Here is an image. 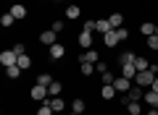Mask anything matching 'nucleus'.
<instances>
[{
  "instance_id": "obj_1",
  "label": "nucleus",
  "mask_w": 158,
  "mask_h": 115,
  "mask_svg": "<svg viewBox=\"0 0 158 115\" xmlns=\"http://www.w3.org/2000/svg\"><path fill=\"white\" fill-rule=\"evenodd\" d=\"M48 86H42V84H34L32 86V92H29V97L32 99H37V102H48Z\"/></svg>"
},
{
  "instance_id": "obj_2",
  "label": "nucleus",
  "mask_w": 158,
  "mask_h": 115,
  "mask_svg": "<svg viewBox=\"0 0 158 115\" xmlns=\"http://www.w3.org/2000/svg\"><path fill=\"white\" fill-rule=\"evenodd\" d=\"M135 81L140 84V86H153V81H156V73L150 71V68H148V71H140L135 76Z\"/></svg>"
},
{
  "instance_id": "obj_3",
  "label": "nucleus",
  "mask_w": 158,
  "mask_h": 115,
  "mask_svg": "<svg viewBox=\"0 0 158 115\" xmlns=\"http://www.w3.org/2000/svg\"><path fill=\"white\" fill-rule=\"evenodd\" d=\"M0 63H3L6 68H11V66L19 63V55L13 52V50H3V52H0Z\"/></svg>"
},
{
  "instance_id": "obj_4",
  "label": "nucleus",
  "mask_w": 158,
  "mask_h": 115,
  "mask_svg": "<svg viewBox=\"0 0 158 115\" xmlns=\"http://www.w3.org/2000/svg\"><path fill=\"white\" fill-rule=\"evenodd\" d=\"M48 52H50V60H61L63 55H66V44L56 42V44H53V47H48Z\"/></svg>"
},
{
  "instance_id": "obj_5",
  "label": "nucleus",
  "mask_w": 158,
  "mask_h": 115,
  "mask_svg": "<svg viewBox=\"0 0 158 115\" xmlns=\"http://www.w3.org/2000/svg\"><path fill=\"white\" fill-rule=\"evenodd\" d=\"M118 42H121V39H118V34H116V29H111V32H106V34H103V44H106L108 50H111V47H116Z\"/></svg>"
},
{
  "instance_id": "obj_6",
  "label": "nucleus",
  "mask_w": 158,
  "mask_h": 115,
  "mask_svg": "<svg viewBox=\"0 0 158 115\" xmlns=\"http://www.w3.org/2000/svg\"><path fill=\"white\" fill-rule=\"evenodd\" d=\"M40 42L45 44V47H53V44L58 42V34L53 32V29H50V32H42V34H40Z\"/></svg>"
},
{
  "instance_id": "obj_7",
  "label": "nucleus",
  "mask_w": 158,
  "mask_h": 115,
  "mask_svg": "<svg viewBox=\"0 0 158 115\" xmlns=\"http://www.w3.org/2000/svg\"><path fill=\"white\" fill-rule=\"evenodd\" d=\"M113 89H116V92H129L132 81H129V79H124V76H118V79H113Z\"/></svg>"
},
{
  "instance_id": "obj_8",
  "label": "nucleus",
  "mask_w": 158,
  "mask_h": 115,
  "mask_svg": "<svg viewBox=\"0 0 158 115\" xmlns=\"http://www.w3.org/2000/svg\"><path fill=\"white\" fill-rule=\"evenodd\" d=\"M11 13H13V18H27V6H21V3H13V8H11Z\"/></svg>"
},
{
  "instance_id": "obj_9",
  "label": "nucleus",
  "mask_w": 158,
  "mask_h": 115,
  "mask_svg": "<svg viewBox=\"0 0 158 115\" xmlns=\"http://www.w3.org/2000/svg\"><path fill=\"white\" fill-rule=\"evenodd\" d=\"M79 44L85 50H92V32H82L79 34Z\"/></svg>"
},
{
  "instance_id": "obj_10",
  "label": "nucleus",
  "mask_w": 158,
  "mask_h": 115,
  "mask_svg": "<svg viewBox=\"0 0 158 115\" xmlns=\"http://www.w3.org/2000/svg\"><path fill=\"white\" fill-rule=\"evenodd\" d=\"M142 97H145V92H142V86H140V84L129 89V102H140Z\"/></svg>"
},
{
  "instance_id": "obj_11",
  "label": "nucleus",
  "mask_w": 158,
  "mask_h": 115,
  "mask_svg": "<svg viewBox=\"0 0 158 115\" xmlns=\"http://www.w3.org/2000/svg\"><path fill=\"white\" fill-rule=\"evenodd\" d=\"M142 99H145V102L150 105V107H158V92H156V89H148Z\"/></svg>"
},
{
  "instance_id": "obj_12",
  "label": "nucleus",
  "mask_w": 158,
  "mask_h": 115,
  "mask_svg": "<svg viewBox=\"0 0 158 115\" xmlns=\"http://www.w3.org/2000/svg\"><path fill=\"white\" fill-rule=\"evenodd\" d=\"M98 60H100V55H98L95 50H87V52L79 58V63H98Z\"/></svg>"
},
{
  "instance_id": "obj_13",
  "label": "nucleus",
  "mask_w": 158,
  "mask_h": 115,
  "mask_svg": "<svg viewBox=\"0 0 158 115\" xmlns=\"http://www.w3.org/2000/svg\"><path fill=\"white\" fill-rule=\"evenodd\" d=\"M108 21H111V29H121L124 26V16H121V13H111Z\"/></svg>"
},
{
  "instance_id": "obj_14",
  "label": "nucleus",
  "mask_w": 158,
  "mask_h": 115,
  "mask_svg": "<svg viewBox=\"0 0 158 115\" xmlns=\"http://www.w3.org/2000/svg\"><path fill=\"white\" fill-rule=\"evenodd\" d=\"M95 32H100V34L111 32V21H108V18H98L95 21Z\"/></svg>"
},
{
  "instance_id": "obj_15",
  "label": "nucleus",
  "mask_w": 158,
  "mask_h": 115,
  "mask_svg": "<svg viewBox=\"0 0 158 115\" xmlns=\"http://www.w3.org/2000/svg\"><path fill=\"white\" fill-rule=\"evenodd\" d=\"M121 76H124V79H135V76H137L135 63H127V66H121Z\"/></svg>"
},
{
  "instance_id": "obj_16",
  "label": "nucleus",
  "mask_w": 158,
  "mask_h": 115,
  "mask_svg": "<svg viewBox=\"0 0 158 115\" xmlns=\"http://www.w3.org/2000/svg\"><path fill=\"white\" fill-rule=\"evenodd\" d=\"M19 68H21V71H29V68H32V58H29V55H19V63H16Z\"/></svg>"
},
{
  "instance_id": "obj_17",
  "label": "nucleus",
  "mask_w": 158,
  "mask_h": 115,
  "mask_svg": "<svg viewBox=\"0 0 158 115\" xmlns=\"http://www.w3.org/2000/svg\"><path fill=\"white\" fill-rule=\"evenodd\" d=\"M100 94H103V99H113V97H116L118 92H116V89H113V84H106V86H103V92H100Z\"/></svg>"
},
{
  "instance_id": "obj_18",
  "label": "nucleus",
  "mask_w": 158,
  "mask_h": 115,
  "mask_svg": "<svg viewBox=\"0 0 158 115\" xmlns=\"http://www.w3.org/2000/svg\"><path fill=\"white\" fill-rule=\"evenodd\" d=\"M127 113L129 115H142V105L140 102H127Z\"/></svg>"
},
{
  "instance_id": "obj_19",
  "label": "nucleus",
  "mask_w": 158,
  "mask_h": 115,
  "mask_svg": "<svg viewBox=\"0 0 158 115\" xmlns=\"http://www.w3.org/2000/svg\"><path fill=\"white\" fill-rule=\"evenodd\" d=\"M140 32L145 34V37H153V34H156V24H150V21H145V24H142V26H140Z\"/></svg>"
},
{
  "instance_id": "obj_20",
  "label": "nucleus",
  "mask_w": 158,
  "mask_h": 115,
  "mask_svg": "<svg viewBox=\"0 0 158 115\" xmlns=\"http://www.w3.org/2000/svg\"><path fill=\"white\" fill-rule=\"evenodd\" d=\"M135 58H137V55H132V52H121V55H118V66H127V63H135Z\"/></svg>"
},
{
  "instance_id": "obj_21",
  "label": "nucleus",
  "mask_w": 158,
  "mask_h": 115,
  "mask_svg": "<svg viewBox=\"0 0 158 115\" xmlns=\"http://www.w3.org/2000/svg\"><path fill=\"white\" fill-rule=\"evenodd\" d=\"M53 81H56V79H53L50 73H40V76H37V84H42V86H50Z\"/></svg>"
},
{
  "instance_id": "obj_22",
  "label": "nucleus",
  "mask_w": 158,
  "mask_h": 115,
  "mask_svg": "<svg viewBox=\"0 0 158 115\" xmlns=\"http://www.w3.org/2000/svg\"><path fill=\"white\" fill-rule=\"evenodd\" d=\"M13 21H16V18H13V13L11 11H8V13H3V16H0V24H3V26H13Z\"/></svg>"
},
{
  "instance_id": "obj_23",
  "label": "nucleus",
  "mask_w": 158,
  "mask_h": 115,
  "mask_svg": "<svg viewBox=\"0 0 158 115\" xmlns=\"http://www.w3.org/2000/svg\"><path fill=\"white\" fill-rule=\"evenodd\" d=\"M135 68H137V73H140V71H148V68H150V63H148L145 58H135Z\"/></svg>"
},
{
  "instance_id": "obj_24",
  "label": "nucleus",
  "mask_w": 158,
  "mask_h": 115,
  "mask_svg": "<svg viewBox=\"0 0 158 115\" xmlns=\"http://www.w3.org/2000/svg\"><path fill=\"white\" fill-rule=\"evenodd\" d=\"M48 105H50V107L56 110V113H61V110L66 107V105H63V99H58V97H53V99H48Z\"/></svg>"
},
{
  "instance_id": "obj_25",
  "label": "nucleus",
  "mask_w": 158,
  "mask_h": 115,
  "mask_svg": "<svg viewBox=\"0 0 158 115\" xmlns=\"http://www.w3.org/2000/svg\"><path fill=\"white\" fill-rule=\"evenodd\" d=\"M61 89H63L61 81H53L50 86H48V92H50V97H58V94H61Z\"/></svg>"
},
{
  "instance_id": "obj_26",
  "label": "nucleus",
  "mask_w": 158,
  "mask_h": 115,
  "mask_svg": "<svg viewBox=\"0 0 158 115\" xmlns=\"http://www.w3.org/2000/svg\"><path fill=\"white\" fill-rule=\"evenodd\" d=\"M79 13H82V8H79V6H69V8H66L69 21H71V18H79Z\"/></svg>"
},
{
  "instance_id": "obj_27",
  "label": "nucleus",
  "mask_w": 158,
  "mask_h": 115,
  "mask_svg": "<svg viewBox=\"0 0 158 115\" xmlns=\"http://www.w3.org/2000/svg\"><path fill=\"white\" fill-rule=\"evenodd\" d=\"M71 113H79V115L85 113V99H74L71 102Z\"/></svg>"
},
{
  "instance_id": "obj_28",
  "label": "nucleus",
  "mask_w": 158,
  "mask_h": 115,
  "mask_svg": "<svg viewBox=\"0 0 158 115\" xmlns=\"http://www.w3.org/2000/svg\"><path fill=\"white\" fill-rule=\"evenodd\" d=\"M6 73H8V79H19V76H21V68L11 66V68H6Z\"/></svg>"
},
{
  "instance_id": "obj_29",
  "label": "nucleus",
  "mask_w": 158,
  "mask_h": 115,
  "mask_svg": "<svg viewBox=\"0 0 158 115\" xmlns=\"http://www.w3.org/2000/svg\"><path fill=\"white\" fill-rule=\"evenodd\" d=\"M82 73L85 76H92L95 73V63H82Z\"/></svg>"
},
{
  "instance_id": "obj_30",
  "label": "nucleus",
  "mask_w": 158,
  "mask_h": 115,
  "mask_svg": "<svg viewBox=\"0 0 158 115\" xmlns=\"http://www.w3.org/2000/svg\"><path fill=\"white\" fill-rule=\"evenodd\" d=\"M53 113H56V110H53V107H50L48 102H42V107L37 110V115H53Z\"/></svg>"
},
{
  "instance_id": "obj_31",
  "label": "nucleus",
  "mask_w": 158,
  "mask_h": 115,
  "mask_svg": "<svg viewBox=\"0 0 158 115\" xmlns=\"http://www.w3.org/2000/svg\"><path fill=\"white\" fill-rule=\"evenodd\" d=\"M11 50H13V52H16V55H27V47H24L21 42H16V44H13V47H11Z\"/></svg>"
},
{
  "instance_id": "obj_32",
  "label": "nucleus",
  "mask_w": 158,
  "mask_h": 115,
  "mask_svg": "<svg viewBox=\"0 0 158 115\" xmlns=\"http://www.w3.org/2000/svg\"><path fill=\"white\" fill-rule=\"evenodd\" d=\"M100 81H103V86H106V84H113V76H111V71L100 73Z\"/></svg>"
},
{
  "instance_id": "obj_33",
  "label": "nucleus",
  "mask_w": 158,
  "mask_h": 115,
  "mask_svg": "<svg viewBox=\"0 0 158 115\" xmlns=\"http://www.w3.org/2000/svg\"><path fill=\"white\" fill-rule=\"evenodd\" d=\"M148 47H150V50H158V34L148 37Z\"/></svg>"
},
{
  "instance_id": "obj_34",
  "label": "nucleus",
  "mask_w": 158,
  "mask_h": 115,
  "mask_svg": "<svg viewBox=\"0 0 158 115\" xmlns=\"http://www.w3.org/2000/svg\"><path fill=\"white\" fill-rule=\"evenodd\" d=\"M116 34H118V39H121V42H124V39H129V32H127L124 26H121V29H116Z\"/></svg>"
},
{
  "instance_id": "obj_35",
  "label": "nucleus",
  "mask_w": 158,
  "mask_h": 115,
  "mask_svg": "<svg viewBox=\"0 0 158 115\" xmlns=\"http://www.w3.org/2000/svg\"><path fill=\"white\" fill-rule=\"evenodd\" d=\"M95 71H98V73H106V71H108V66H106L103 60H98V63H95Z\"/></svg>"
},
{
  "instance_id": "obj_36",
  "label": "nucleus",
  "mask_w": 158,
  "mask_h": 115,
  "mask_svg": "<svg viewBox=\"0 0 158 115\" xmlns=\"http://www.w3.org/2000/svg\"><path fill=\"white\" fill-rule=\"evenodd\" d=\"M53 32L61 34V32H63V21H53Z\"/></svg>"
},
{
  "instance_id": "obj_37",
  "label": "nucleus",
  "mask_w": 158,
  "mask_h": 115,
  "mask_svg": "<svg viewBox=\"0 0 158 115\" xmlns=\"http://www.w3.org/2000/svg\"><path fill=\"white\" fill-rule=\"evenodd\" d=\"M82 32H95V21H85V29Z\"/></svg>"
},
{
  "instance_id": "obj_38",
  "label": "nucleus",
  "mask_w": 158,
  "mask_h": 115,
  "mask_svg": "<svg viewBox=\"0 0 158 115\" xmlns=\"http://www.w3.org/2000/svg\"><path fill=\"white\" fill-rule=\"evenodd\" d=\"M145 115H158V107H150V110H148Z\"/></svg>"
},
{
  "instance_id": "obj_39",
  "label": "nucleus",
  "mask_w": 158,
  "mask_h": 115,
  "mask_svg": "<svg viewBox=\"0 0 158 115\" xmlns=\"http://www.w3.org/2000/svg\"><path fill=\"white\" fill-rule=\"evenodd\" d=\"M150 89H156V92H158V76H156V81H153V86Z\"/></svg>"
},
{
  "instance_id": "obj_40",
  "label": "nucleus",
  "mask_w": 158,
  "mask_h": 115,
  "mask_svg": "<svg viewBox=\"0 0 158 115\" xmlns=\"http://www.w3.org/2000/svg\"><path fill=\"white\" fill-rule=\"evenodd\" d=\"M156 34H158V24H156Z\"/></svg>"
},
{
  "instance_id": "obj_41",
  "label": "nucleus",
  "mask_w": 158,
  "mask_h": 115,
  "mask_svg": "<svg viewBox=\"0 0 158 115\" xmlns=\"http://www.w3.org/2000/svg\"><path fill=\"white\" fill-rule=\"evenodd\" d=\"M11 3H19V0H11Z\"/></svg>"
},
{
  "instance_id": "obj_42",
  "label": "nucleus",
  "mask_w": 158,
  "mask_h": 115,
  "mask_svg": "<svg viewBox=\"0 0 158 115\" xmlns=\"http://www.w3.org/2000/svg\"><path fill=\"white\" fill-rule=\"evenodd\" d=\"M71 115H79V113H71Z\"/></svg>"
}]
</instances>
